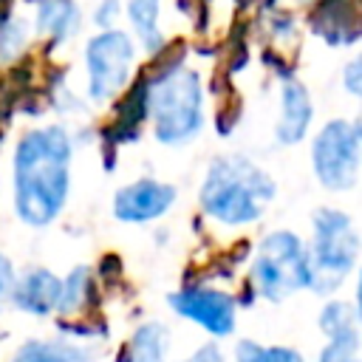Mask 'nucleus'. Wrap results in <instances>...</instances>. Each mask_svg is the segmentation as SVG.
Returning <instances> with one entry per match:
<instances>
[{"label":"nucleus","instance_id":"nucleus-1","mask_svg":"<svg viewBox=\"0 0 362 362\" xmlns=\"http://www.w3.org/2000/svg\"><path fill=\"white\" fill-rule=\"evenodd\" d=\"M76 139L68 124H34L11 150V212L28 229L57 223L74 189Z\"/></svg>","mask_w":362,"mask_h":362},{"label":"nucleus","instance_id":"nucleus-2","mask_svg":"<svg viewBox=\"0 0 362 362\" xmlns=\"http://www.w3.org/2000/svg\"><path fill=\"white\" fill-rule=\"evenodd\" d=\"M144 122L161 147L178 150L192 144L206 127V85L198 68L187 59H164L147 79L139 82Z\"/></svg>","mask_w":362,"mask_h":362},{"label":"nucleus","instance_id":"nucleus-3","mask_svg":"<svg viewBox=\"0 0 362 362\" xmlns=\"http://www.w3.org/2000/svg\"><path fill=\"white\" fill-rule=\"evenodd\" d=\"M274 198V175L243 153L212 156L198 184L201 215L223 229H249L260 223Z\"/></svg>","mask_w":362,"mask_h":362},{"label":"nucleus","instance_id":"nucleus-4","mask_svg":"<svg viewBox=\"0 0 362 362\" xmlns=\"http://www.w3.org/2000/svg\"><path fill=\"white\" fill-rule=\"evenodd\" d=\"M359 226L351 212L339 206H320L311 215V235L305 240L311 283L308 291L331 297L356 272L359 263Z\"/></svg>","mask_w":362,"mask_h":362},{"label":"nucleus","instance_id":"nucleus-5","mask_svg":"<svg viewBox=\"0 0 362 362\" xmlns=\"http://www.w3.org/2000/svg\"><path fill=\"white\" fill-rule=\"evenodd\" d=\"M311 269L305 238L294 229H269L249 257V286L266 303H286L288 297L308 291Z\"/></svg>","mask_w":362,"mask_h":362},{"label":"nucleus","instance_id":"nucleus-6","mask_svg":"<svg viewBox=\"0 0 362 362\" xmlns=\"http://www.w3.org/2000/svg\"><path fill=\"white\" fill-rule=\"evenodd\" d=\"M139 45L127 28H96L82 45V71H85V99L90 105H107L119 99L139 68Z\"/></svg>","mask_w":362,"mask_h":362},{"label":"nucleus","instance_id":"nucleus-7","mask_svg":"<svg viewBox=\"0 0 362 362\" xmlns=\"http://www.w3.org/2000/svg\"><path fill=\"white\" fill-rule=\"evenodd\" d=\"M308 164L314 181L325 192H351L362 170V124L359 119L334 116L317 127L308 141Z\"/></svg>","mask_w":362,"mask_h":362},{"label":"nucleus","instance_id":"nucleus-8","mask_svg":"<svg viewBox=\"0 0 362 362\" xmlns=\"http://www.w3.org/2000/svg\"><path fill=\"white\" fill-rule=\"evenodd\" d=\"M167 305L175 317L201 328L209 339H226L238 328V297L209 283H187L167 294Z\"/></svg>","mask_w":362,"mask_h":362},{"label":"nucleus","instance_id":"nucleus-9","mask_svg":"<svg viewBox=\"0 0 362 362\" xmlns=\"http://www.w3.org/2000/svg\"><path fill=\"white\" fill-rule=\"evenodd\" d=\"M175 201H178L175 184H170L164 178L141 175V178L122 184L113 192L110 215H113V221H119L124 226H147V223L167 218L170 209L175 206Z\"/></svg>","mask_w":362,"mask_h":362},{"label":"nucleus","instance_id":"nucleus-10","mask_svg":"<svg viewBox=\"0 0 362 362\" xmlns=\"http://www.w3.org/2000/svg\"><path fill=\"white\" fill-rule=\"evenodd\" d=\"M314 96L308 85L294 71L277 74V122H274V141L280 147L303 144L311 136L314 124Z\"/></svg>","mask_w":362,"mask_h":362},{"label":"nucleus","instance_id":"nucleus-11","mask_svg":"<svg viewBox=\"0 0 362 362\" xmlns=\"http://www.w3.org/2000/svg\"><path fill=\"white\" fill-rule=\"evenodd\" d=\"M57 297H59V274L48 266H25L14 272L8 303L37 320L57 314Z\"/></svg>","mask_w":362,"mask_h":362},{"label":"nucleus","instance_id":"nucleus-12","mask_svg":"<svg viewBox=\"0 0 362 362\" xmlns=\"http://www.w3.org/2000/svg\"><path fill=\"white\" fill-rule=\"evenodd\" d=\"M31 3V28L34 37L45 40L51 48L68 45L79 37L85 14L79 0H28Z\"/></svg>","mask_w":362,"mask_h":362},{"label":"nucleus","instance_id":"nucleus-13","mask_svg":"<svg viewBox=\"0 0 362 362\" xmlns=\"http://www.w3.org/2000/svg\"><path fill=\"white\" fill-rule=\"evenodd\" d=\"M99 348L96 342L68 337L57 331L54 337H28L23 339L8 362H96Z\"/></svg>","mask_w":362,"mask_h":362},{"label":"nucleus","instance_id":"nucleus-14","mask_svg":"<svg viewBox=\"0 0 362 362\" xmlns=\"http://www.w3.org/2000/svg\"><path fill=\"white\" fill-rule=\"evenodd\" d=\"M164 0H122V17L127 20V34L147 57H161L167 48V34L161 28Z\"/></svg>","mask_w":362,"mask_h":362},{"label":"nucleus","instance_id":"nucleus-15","mask_svg":"<svg viewBox=\"0 0 362 362\" xmlns=\"http://www.w3.org/2000/svg\"><path fill=\"white\" fill-rule=\"evenodd\" d=\"M170 345H173V334L167 322L144 320L127 334L113 362H170Z\"/></svg>","mask_w":362,"mask_h":362},{"label":"nucleus","instance_id":"nucleus-16","mask_svg":"<svg viewBox=\"0 0 362 362\" xmlns=\"http://www.w3.org/2000/svg\"><path fill=\"white\" fill-rule=\"evenodd\" d=\"M93 297V272L85 263L71 266L65 274H59V297H57V317L76 320L88 311Z\"/></svg>","mask_w":362,"mask_h":362},{"label":"nucleus","instance_id":"nucleus-17","mask_svg":"<svg viewBox=\"0 0 362 362\" xmlns=\"http://www.w3.org/2000/svg\"><path fill=\"white\" fill-rule=\"evenodd\" d=\"M317 328L320 334L328 337H342V334H359V308L354 300L342 297H325L317 314Z\"/></svg>","mask_w":362,"mask_h":362},{"label":"nucleus","instance_id":"nucleus-18","mask_svg":"<svg viewBox=\"0 0 362 362\" xmlns=\"http://www.w3.org/2000/svg\"><path fill=\"white\" fill-rule=\"evenodd\" d=\"M31 40H34L31 20L20 14H3L0 17V65L17 62L28 51Z\"/></svg>","mask_w":362,"mask_h":362},{"label":"nucleus","instance_id":"nucleus-19","mask_svg":"<svg viewBox=\"0 0 362 362\" xmlns=\"http://www.w3.org/2000/svg\"><path fill=\"white\" fill-rule=\"evenodd\" d=\"M317 362H362L359 359V334L328 337L322 351L317 354Z\"/></svg>","mask_w":362,"mask_h":362},{"label":"nucleus","instance_id":"nucleus-20","mask_svg":"<svg viewBox=\"0 0 362 362\" xmlns=\"http://www.w3.org/2000/svg\"><path fill=\"white\" fill-rule=\"evenodd\" d=\"M339 85H342V90H345L351 99H359V96H362V59H359L356 54L342 65V71H339Z\"/></svg>","mask_w":362,"mask_h":362},{"label":"nucleus","instance_id":"nucleus-21","mask_svg":"<svg viewBox=\"0 0 362 362\" xmlns=\"http://www.w3.org/2000/svg\"><path fill=\"white\" fill-rule=\"evenodd\" d=\"M96 28H113L122 20V0H99L90 14Z\"/></svg>","mask_w":362,"mask_h":362},{"label":"nucleus","instance_id":"nucleus-22","mask_svg":"<svg viewBox=\"0 0 362 362\" xmlns=\"http://www.w3.org/2000/svg\"><path fill=\"white\" fill-rule=\"evenodd\" d=\"M263 342L260 339H255V337H240V339H235V345H232V362H257L260 359V354H263Z\"/></svg>","mask_w":362,"mask_h":362},{"label":"nucleus","instance_id":"nucleus-23","mask_svg":"<svg viewBox=\"0 0 362 362\" xmlns=\"http://www.w3.org/2000/svg\"><path fill=\"white\" fill-rule=\"evenodd\" d=\"M257 362H305L303 351L294 348V345H283V342H274V345H266L260 359Z\"/></svg>","mask_w":362,"mask_h":362},{"label":"nucleus","instance_id":"nucleus-24","mask_svg":"<svg viewBox=\"0 0 362 362\" xmlns=\"http://www.w3.org/2000/svg\"><path fill=\"white\" fill-rule=\"evenodd\" d=\"M178 362H226V356H223L221 345H218L215 339H209V342L192 348V351H189L184 359H178Z\"/></svg>","mask_w":362,"mask_h":362},{"label":"nucleus","instance_id":"nucleus-25","mask_svg":"<svg viewBox=\"0 0 362 362\" xmlns=\"http://www.w3.org/2000/svg\"><path fill=\"white\" fill-rule=\"evenodd\" d=\"M14 263L8 260L6 252H0V308L8 303V291H11V280H14Z\"/></svg>","mask_w":362,"mask_h":362},{"label":"nucleus","instance_id":"nucleus-26","mask_svg":"<svg viewBox=\"0 0 362 362\" xmlns=\"http://www.w3.org/2000/svg\"><path fill=\"white\" fill-rule=\"evenodd\" d=\"M288 3H297V6H308V3H320V0H288Z\"/></svg>","mask_w":362,"mask_h":362}]
</instances>
